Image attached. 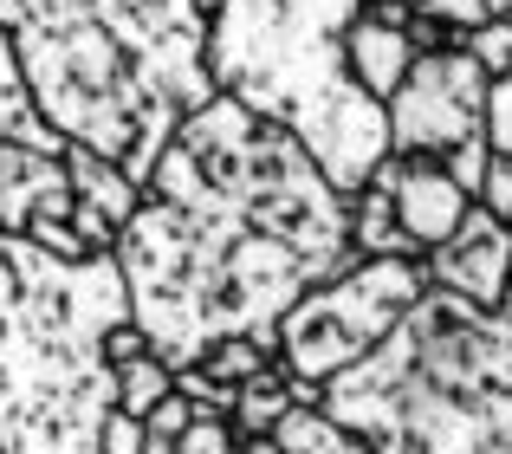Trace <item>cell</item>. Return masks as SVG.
Returning a JSON list of instances; mask_svg holds the SVG:
<instances>
[{"label":"cell","instance_id":"6da1fadb","mask_svg":"<svg viewBox=\"0 0 512 454\" xmlns=\"http://www.w3.org/2000/svg\"><path fill=\"white\" fill-rule=\"evenodd\" d=\"M493 78L474 65L467 46L448 52H415L402 85L383 98L389 117V150L396 156H441L454 137L480 130V104H487Z\"/></svg>","mask_w":512,"mask_h":454},{"label":"cell","instance_id":"7a4b0ae2","mask_svg":"<svg viewBox=\"0 0 512 454\" xmlns=\"http://www.w3.org/2000/svg\"><path fill=\"white\" fill-rule=\"evenodd\" d=\"M422 260H428V286H448L461 299H474L480 312H493L512 279V227L493 221L487 208H467L461 227L441 247H428Z\"/></svg>","mask_w":512,"mask_h":454},{"label":"cell","instance_id":"3957f363","mask_svg":"<svg viewBox=\"0 0 512 454\" xmlns=\"http://www.w3.org/2000/svg\"><path fill=\"white\" fill-rule=\"evenodd\" d=\"M389 208H396L402 234L415 240V253H428L461 227V215L474 208V195L454 189V176L435 163V156H402L396 182H389Z\"/></svg>","mask_w":512,"mask_h":454},{"label":"cell","instance_id":"277c9868","mask_svg":"<svg viewBox=\"0 0 512 454\" xmlns=\"http://www.w3.org/2000/svg\"><path fill=\"white\" fill-rule=\"evenodd\" d=\"M78 195L65 182L59 156H39L26 143L0 137V234H20L33 215H72Z\"/></svg>","mask_w":512,"mask_h":454},{"label":"cell","instance_id":"5b68a950","mask_svg":"<svg viewBox=\"0 0 512 454\" xmlns=\"http://www.w3.org/2000/svg\"><path fill=\"white\" fill-rule=\"evenodd\" d=\"M415 46L402 39V26H383L376 13H350V20L338 26V65L344 78L357 91H370V98H389V91L402 85V72H409Z\"/></svg>","mask_w":512,"mask_h":454},{"label":"cell","instance_id":"8992f818","mask_svg":"<svg viewBox=\"0 0 512 454\" xmlns=\"http://www.w3.org/2000/svg\"><path fill=\"white\" fill-rule=\"evenodd\" d=\"M59 163H65V182H72V195H78L85 208H98L104 221H117V227H124L130 215H137L143 182L130 176V169H117L111 156L85 150V143H65V150H59Z\"/></svg>","mask_w":512,"mask_h":454},{"label":"cell","instance_id":"52a82bcc","mask_svg":"<svg viewBox=\"0 0 512 454\" xmlns=\"http://www.w3.org/2000/svg\"><path fill=\"white\" fill-rule=\"evenodd\" d=\"M292 409V377H286V364H266V370H253L247 383H234V409H227V422H234V435L240 442H253V435H273V422Z\"/></svg>","mask_w":512,"mask_h":454},{"label":"cell","instance_id":"ba28073f","mask_svg":"<svg viewBox=\"0 0 512 454\" xmlns=\"http://www.w3.org/2000/svg\"><path fill=\"white\" fill-rule=\"evenodd\" d=\"M111 383H117V416L143 422V416H150V409L175 390V370H169L156 351H143V357H130V364H117Z\"/></svg>","mask_w":512,"mask_h":454},{"label":"cell","instance_id":"9c48e42d","mask_svg":"<svg viewBox=\"0 0 512 454\" xmlns=\"http://www.w3.org/2000/svg\"><path fill=\"white\" fill-rule=\"evenodd\" d=\"M273 454H331L338 448V422H331L325 403H292L286 416L273 422Z\"/></svg>","mask_w":512,"mask_h":454},{"label":"cell","instance_id":"30bf717a","mask_svg":"<svg viewBox=\"0 0 512 454\" xmlns=\"http://www.w3.org/2000/svg\"><path fill=\"white\" fill-rule=\"evenodd\" d=\"M435 163L454 176V189L480 195V176H487V163H493V143H487V130H467V137H454L448 150L435 156Z\"/></svg>","mask_w":512,"mask_h":454},{"label":"cell","instance_id":"8fae6325","mask_svg":"<svg viewBox=\"0 0 512 454\" xmlns=\"http://www.w3.org/2000/svg\"><path fill=\"white\" fill-rule=\"evenodd\" d=\"M461 46L474 52V65H480V72H487V78L512 72V20H506V13H487V20H480L474 33L461 39Z\"/></svg>","mask_w":512,"mask_h":454},{"label":"cell","instance_id":"7c38bea8","mask_svg":"<svg viewBox=\"0 0 512 454\" xmlns=\"http://www.w3.org/2000/svg\"><path fill=\"white\" fill-rule=\"evenodd\" d=\"M188 422H195V409H188V396H182V390H169L163 403H156L150 416L137 422V429H143V454H169V448H175V435H182Z\"/></svg>","mask_w":512,"mask_h":454},{"label":"cell","instance_id":"4fadbf2b","mask_svg":"<svg viewBox=\"0 0 512 454\" xmlns=\"http://www.w3.org/2000/svg\"><path fill=\"white\" fill-rule=\"evenodd\" d=\"M480 130H487L493 156H506L512 163V72H500L487 85V104H480Z\"/></svg>","mask_w":512,"mask_h":454},{"label":"cell","instance_id":"5bb4252c","mask_svg":"<svg viewBox=\"0 0 512 454\" xmlns=\"http://www.w3.org/2000/svg\"><path fill=\"white\" fill-rule=\"evenodd\" d=\"M169 454H240V435H234L227 416H195L182 435H175Z\"/></svg>","mask_w":512,"mask_h":454},{"label":"cell","instance_id":"9a60e30c","mask_svg":"<svg viewBox=\"0 0 512 454\" xmlns=\"http://www.w3.org/2000/svg\"><path fill=\"white\" fill-rule=\"evenodd\" d=\"M175 390L188 396V409H195V416H227V409H234V383H214L208 370H195V364L175 370Z\"/></svg>","mask_w":512,"mask_h":454},{"label":"cell","instance_id":"2e32d148","mask_svg":"<svg viewBox=\"0 0 512 454\" xmlns=\"http://www.w3.org/2000/svg\"><path fill=\"white\" fill-rule=\"evenodd\" d=\"M143 351H150V331H143L137 318H111V325L98 331V364L104 370L130 364V357H143Z\"/></svg>","mask_w":512,"mask_h":454},{"label":"cell","instance_id":"e0dca14e","mask_svg":"<svg viewBox=\"0 0 512 454\" xmlns=\"http://www.w3.org/2000/svg\"><path fill=\"white\" fill-rule=\"evenodd\" d=\"M26 111H33V104H26V85H20V59H13V39H7V26H0V137H7Z\"/></svg>","mask_w":512,"mask_h":454},{"label":"cell","instance_id":"ac0fdd59","mask_svg":"<svg viewBox=\"0 0 512 454\" xmlns=\"http://www.w3.org/2000/svg\"><path fill=\"white\" fill-rule=\"evenodd\" d=\"M474 208H487L493 221H506V227H512V163H506V156H493V163H487V176H480V195H474Z\"/></svg>","mask_w":512,"mask_h":454},{"label":"cell","instance_id":"d6986e66","mask_svg":"<svg viewBox=\"0 0 512 454\" xmlns=\"http://www.w3.org/2000/svg\"><path fill=\"white\" fill-rule=\"evenodd\" d=\"M415 7H422L428 20L454 26V33H461V39H467V33H474V26H480V20H487V13H493L487 0H415Z\"/></svg>","mask_w":512,"mask_h":454},{"label":"cell","instance_id":"ffe728a7","mask_svg":"<svg viewBox=\"0 0 512 454\" xmlns=\"http://www.w3.org/2000/svg\"><path fill=\"white\" fill-rule=\"evenodd\" d=\"M331 454H376V442L357 435V429H338V448H331Z\"/></svg>","mask_w":512,"mask_h":454},{"label":"cell","instance_id":"44dd1931","mask_svg":"<svg viewBox=\"0 0 512 454\" xmlns=\"http://www.w3.org/2000/svg\"><path fill=\"white\" fill-rule=\"evenodd\" d=\"M188 7H195L201 20H214V13H221V0H188Z\"/></svg>","mask_w":512,"mask_h":454}]
</instances>
